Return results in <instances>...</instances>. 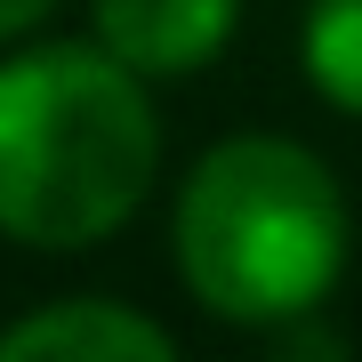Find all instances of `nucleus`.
<instances>
[{"label":"nucleus","instance_id":"nucleus-1","mask_svg":"<svg viewBox=\"0 0 362 362\" xmlns=\"http://www.w3.org/2000/svg\"><path fill=\"white\" fill-rule=\"evenodd\" d=\"M161 169V121L105 40L0 57V233L16 250H97L137 218Z\"/></svg>","mask_w":362,"mask_h":362},{"label":"nucleus","instance_id":"nucleus-2","mask_svg":"<svg viewBox=\"0 0 362 362\" xmlns=\"http://www.w3.org/2000/svg\"><path fill=\"white\" fill-rule=\"evenodd\" d=\"M169 258L202 314L233 330H282L346 274V194L298 137H226L177 185Z\"/></svg>","mask_w":362,"mask_h":362},{"label":"nucleus","instance_id":"nucleus-3","mask_svg":"<svg viewBox=\"0 0 362 362\" xmlns=\"http://www.w3.org/2000/svg\"><path fill=\"white\" fill-rule=\"evenodd\" d=\"M89 25L129 73L185 81L226 57L233 25H242V0H89Z\"/></svg>","mask_w":362,"mask_h":362},{"label":"nucleus","instance_id":"nucleus-4","mask_svg":"<svg viewBox=\"0 0 362 362\" xmlns=\"http://www.w3.org/2000/svg\"><path fill=\"white\" fill-rule=\"evenodd\" d=\"M169 354H177V338L121 298L33 306L0 330V362H169Z\"/></svg>","mask_w":362,"mask_h":362},{"label":"nucleus","instance_id":"nucleus-5","mask_svg":"<svg viewBox=\"0 0 362 362\" xmlns=\"http://www.w3.org/2000/svg\"><path fill=\"white\" fill-rule=\"evenodd\" d=\"M306 81L338 113L362 121V0H306V33H298Z\"/></svg>","mask_w":362,"mask_h":362},{"label":"nucleus","instance_id":"nucleus-6","mask_svg":"<svg viewBox=\"0 0 362 362\" xmlns=\"http://www.w3.org/2000/svg\"><path fill=\"white\" fill-rule=\"evenodd\" d=\"M57 8H65V0H0V40H25V33H40Z\"/></svg>","mask_w":362,"mask_h":362}]
</instances>
